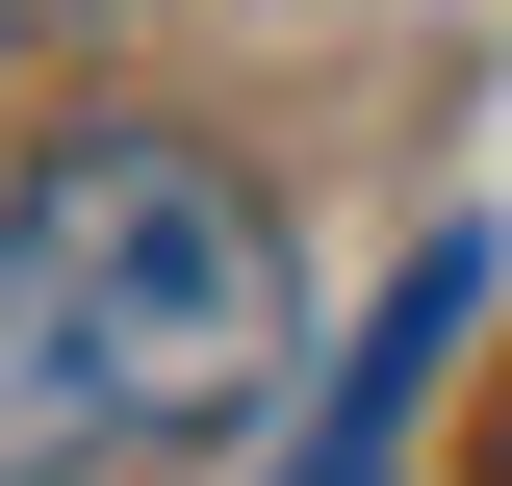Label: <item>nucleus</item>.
Masks as SVG:
<instances>
[{"instance_id": "obj_1", "label": "nucleus", "mask_w": 512, "mask_h": 486, "mask_svg": "<svg viewBox=\"0 0 512 486\" xmlns=\"http://www.w3.org/2000/svg\"><path fill=\"white\" fill-rule=\"evenodd\" d=\"M282 384V205L180 128H77L0 180V486L154 461Z\"/></svg>"}, {"instance_id": "obj_2", "label": "nucleus", "mask_w": 512, "mask_h": 486, "mask_svg": "<svg viewBox=\"0 0 512 486\" xmlns=\"http://www.w3.org/2000/svg\"><path fill=\"white\" fill-rule=\"evenodd\" d=\"M461 333H487V231H436L410 282L359 307V359H333V410L282 435V486H384V461H410V410H436V359H461Z\"/></svg>"}]
</instances>
